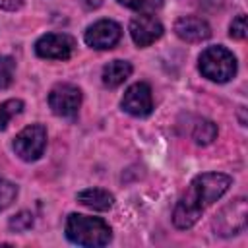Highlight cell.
Masks as SVG:
<instances>
[{"mask_svg":"<svg viewBox=\"0 0 248 248\" xmlns=\"http://www.w3.org/2000/svg\"><path fill=\"white\" fill-rule=\"evenodd\" d=\"M232 178L221 172H203L194 176L174 207L172 223L178 229H190L196 225L202 213L229 190Z\"/></svg>","mask_w":248,"mask_h":248,"instance_id":"obj_1","label":"cell"},{"mask_svg":"<svg viewBox=\"0 0 248 248\" xmlns=\"http://www.w3.org/2000/svg\"><path fill=\"white\" fill-rule=\"evenodd\" d=\"M66 236L74 244L97 248V246L108 244L112 238V232H110V227L99 217L72 213L66 219Z\"/></svg>","mask_w":248,"mask_h":248,"instance_id":"obj_2","label":"cell"},{"mask_svg":"<svg viewBox=\"0 0 248 248\" xmlns=\"http://www.w3.org/2000/svg\"><path fill=\"white\" fill-rule=\"evenodd\" d=\"M198 68L203 78L217 81V83H225L232 79L236 74V58L229 48L215 45V46H207L200 54Z\"/></svg>","mask_w":248,"mask_h":248,"instance_id":"obj_3","label":"cell"},{"mask_svg":"<svg viewBox=\"0 0 248 248\" xmlns=\"http://www.w3.org/2000/svg\"><path fill=\"white\" fill-rule=\"evenodd\" d=\"M14 151L19 159L31 163L37 161L46 145V130L43 124H31L25 126L16 138H14Z\"/></svg>","mask_w":248,"mask_h":248,"instance_id":"obj_4","label":"cell"},{"mask_svg":"<svg viewBox=\"0 0 248 248\" xmlns=\"http://www.w3.org/2000/svg\"><path fill=\"white\" fill-rule=\"evenodd\" d=\"M246 200L236 198L229 205H225L213 219V229L221 236H232L246 229Z\"/></svg>","mask_w":248,"mask_h":248,"instance_id":"obj_5","label":"cell"},{"mask_svg":"<svg viewBox=\"0 0 248 248\" xmlns=\"http://www.w3.org/2000/svg\"><path fill=\"white\" fill-rule=\"evenodd\" d=\"M48 107L56 116L74 118L81 107V91L72 83H58L48 93Z\"/></svg>","mask_w":248,"mask_h":248,"instance_id":"obj_6","label":"cell"},{"mask_svg":"<svg viewBox=\"0 0 248 248\" xmlns=\"http://www.w3.org/2000/svg\"><path fill=\"white\" fill-rule=\"evenodd\" d=\"M76 48V41L66 33H46L35 43V52L48 60H68Z\"/></svg>","mask_w":248,"mask_h":248,"instance_id":"obj_7","label":"cell"},{"mask_svg":"<svg viewBox=\"0 0 248 248\" xmlns=\"http://www.w3.org/2000/svg\"><path fill=\"white\" fill-rule=\"evenodd\" d=\"M122 37V27L112 21V19H99L95 21L93 25L87 27L85 31V43L91 46V48H97V50H107V48H112Z\"/></svg>","mask_w":248,"mask_h":248,"instance_id":"obj_8","label":"cell"},{"mask_svg":"<svg viewBox=\"0 0 248 248\" xmlns=\"http://www.w3.org/2000/svg\"><path fill=\"white\" fill-rule=\"evenodd\" d=\"M122 108L132 114V116H147L153 108V97H151V87L143 81H138L134 85H130L124 91L122 97Z\"/></svg>","mask_w":248,"mask_h":248,"instance_id":"obj_9","label":"cell"},{"mask_svg":"<svg viewBox=\"0 0 248 248\" xmlns=\"http://www.w3.org/2000/svg\"><path fill=\"white\" fill-rule=\"evenodd\" d=\"M163 23L151 14H140L130 21V37L138 46H149L163 35Z\"/></svg>","mask_w":248,"mask_h":248,"instance_id":"obj_10","label":"cell"},{"mask_svg":"<svg viewBox=\"0 0 248 248\" xmlns=\"http://www.w3.org/2000/svg\"><path fill=\"white\" fill-rule=\"evenodd\" d=\"M174 33L186 41V43H202L211 37V27L205 19L196 17V16H186L176 19L174 23Z\"/></svg>","mask_w":248,"mask_h":248,"instance_id":"obj_11","label":"cell"},{"mask_svg":"<svg viewBox=\"0 0 248 248\" xmlns=\"http://www.w3.org/2000/svg\"><path fill=\"white\" fill-rule=\"evenodd\" d=\"M76 198L81 205L95 209V211H108L114 203V196L107 190H101V188H87V190L79 192Z\"/></svg>","mask_w":248,"mask_h":248,"instance_id":"obj_12","label":"cell"},{"mask_svg":"<svg viewBox=\"0 0 248 248\" xmlns=\"http://www.w3.org/2000/svg\"><path fill=\"white\" fill-rule=\"evenodd\" d=\"M132 74V64L128 60H112L103 68V83L107 87L122 85Z\"/></svg>","mask_w":248,"mask_h":248,"instance_id":"obj_13","label":"cell"},{"mask_svg":"<svg viewBox=\"0 0 248 248\" xmlns=\"http://www.w3.org/2000/svg\"><path fill=\"white\" fill-rule=\"evenodd\" d=\"M192 138L196 143L200 145H207L211 143L215 138H217V126L211 122V120H198L194 124V130H192Z\"/></svg>","mask_w":248,"mask_h":248,"instance_id":"obj_14","label":"cell"},{"mask_svg":"<svg viewBox=\"0 0 248 248\" xmlns=\"http://www.w3.org/2000/svg\"><path fill=\"white\" fill-rule=\"evenodd\" d=\"M23 110V101L21 99H8L0 105V130H6L8 122L17 116Z\"/></svg>","mask_w":248,"mask_h":248,"instance_id":"obj_15","label":"cell"},{"mask_svg":"<svg viewBox=\"0 0 248 248\" xmlns=\"http://www.w3.org/2000/svg\"><path fill=\"white\" fill-rule=\"evenodd\" d=\"M118 2L138 14H153L163 6V0H118Z\"/></svg>","mask_w":248,"mask_h":248,"instance_id":"obj_16","label":"cell"},{"mask_svg":"<svg viewBox=\"0 0 248 248\" xmlns=\"http://www.w3.org/2000/svg\"><path fill=\"white\" fill-rule=\"evenodd\" d=\"M16 60L12 56H0V89H6L14 81Z\"/></svg>","mask_w":248,"mask_h":248,"instance_id":"obj_17","label":"cell"},{"mask_svg":"<svg viewBox=\"0 0 248 248\" xmlns=\"http://www.w3.org/2000/svg\"><path fill=\"white\" fill-rule=\"evenodd\" d=\"M16 196H17V186L12 184L10 180L0 178V211L10 207L12 202L16 200Z\"/></svg>","mask_w":248,"mask_h":248,"instance_id":"obj_18","label":"cell"},{"mask_svg":"<svg viewBox=\"0 0 248 248\" xmlns=\"http://www.w3.org/2000/svg\"><path fill=\"white\" fill-rule=\"evenodd\" d=\"M31 227H33V215H31L29 211H19L17 215H14V217L10 219V229H12V231L21 232V231H27V229H31Z\"/></svg>","mask_w":248,"mask_h":248,"instance_id":"obj_19","label":"cell"},{"mask_svg":"<svg viewBox=\"0 0 248 248\" xmlns=\"http://www.w3.org/2000/svg\"><path fill=\"white\" fill-rule=\"evenodd\" d=\"M229 35L232 39H244L246 33H248V27H246V16L244 14H238L232 21H231V27H229Z\"/></svg>","mask_w":248,"mask_h":248,"instance_id":"obj_20","label":"cell"},{"mask_svg":"<svg viewBox=\"0 0 248 248\" xmlns=\"http://www.w3.org/2000/svg\"><path fill=\"white\" fill-rule=\"evenodd\" d=\"M21 6V0H0V8L2 10H17Z\"/></svg>","mask_w":248,"mask_h":248,"instance_id":"obj_21","label":"cell"}]
</instances>
